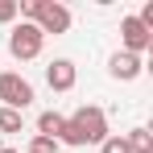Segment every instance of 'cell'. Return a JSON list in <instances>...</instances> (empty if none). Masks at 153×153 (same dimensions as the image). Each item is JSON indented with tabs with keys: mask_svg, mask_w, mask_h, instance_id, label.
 <instances>
[{
	"mask_svg": "<svg viewBox=\"0 0 153 153\" xmlns=\"http://www.w3.org/2000/svg\"><path fill=\"white\" fill-rule=\"evenodd\" d=\"M71 124L79 128V137L87 141V145H103L112 132H108V116H103V108H95V103H83L75 116H71Z\"/></svg>",
	"mask_w": 153,
	"mask_h": 153,
	"instance_id": "cell-1",
	"label": "cell"
},
{
	"mask_svg": "<svg viewBox=\"0 0 153 153\" xmlns=\"http://www.w3.org/2000/svg\"><path fill=\"white\" fill-rule=\"evenodd\" d=\"M42 46H46V37H42V29H37V25H29V21L13 25V33H8V54H13L17 62L37 58V54H42Z\"/></svg>",
	"mask_w": 153,
	"mask_h": 153,
	"instance_id": "cell-2",
	"label": "cell"
},
{
	"mask_svg": "<svg viewBox=\"0 0 153 153\" xmlns=\"http://www.w3.org/2000/svg\"><path fill=\"white\" fill-rule=\"evenodd\" d=\"M0 103L13 108V112H25L29 103H33V83L21 79L17 71H4L0 75Z\"/></svg>",
	"mask_w": 153,
	"mask_h": 153,
	"instance_id": "cell-3",
	"label": "cell"
},
{
	"mask_svg": "<svg viewBox=\"0 0 153 153\" xmlns=\"http://www.w3.org/2000/svg\"><path fill=\"white\" fill-rule=\"evenodd\" d=\"M33 25L42 29V37H46V33H66V29H71V8L58 4V0H37Z\"/></svg>",
	"mask_w": 153,
	"mask_h": 153,
	"instance_id": "cell-4",
	"label": "cell"
},
{
	"mask_svg": "<svg viewBox=\"0 0 153 153\" xmlns=\"http://www.w3.org/2000/svg\"><path fill=\"white\" fill-rule=\"evenodd\" d=\"M120 42H124V50H128V54H137V58H141V54L153 46V33L141 25L137 17H124V21H120Z\"/></svg>",
	"mask_w": 153,
	"mask_h": 153,
	"instance_id": "cell-5",
	"label": "cell"
},
{
	"mask_svg": "<svg viewBox=\"0 0 153 153\" xmlns=\"http://www.w3.org/2000/svg\"><path fill=\"white\" fill-rule=\"evenodd\" d=\"M141 71H145V62H141L137 54H128V50H116L112 58H108V75H112V79H120V83L141 79Z\"/></svg>",
	"mask_w": 153,
	"mask_h": 153,
	"instance_id": "cell-6",
	"label": "cell"
},
{
	"mask_svg": "<svg viewBox=\"0 0 153 153\" xmlns=\"http://www.w3.org/2000/svg\"><path fill=\"white\" fill-rule=\"evenodd\" d=\"M46 83H50V91H71L79 83V71L71 58H54L50 66H46Z\"/></svg>",
	"mask_w": 153,
	"mask_h": 153,
	"instance_id": "cell-7",
	"label": "cell"
},
{
	"mask_svg": "<svg viewBox=\"0 0 153 153\" xmlns=\"http://www.w3.org/2000/svg\"><path fill=\"white\" fill-rule=\"evenodd\" d=\"M62 124H66V116H58V112H42V116H37V137H50V141H58Z\"/></svg>",
	"mask_w": 153,
	"mask_h": 153,
	"instance_id": "cell-8",
	"label": "cell"
},
{
	"mask_svg": "<svg viewBox=\"0 0 153 153\" xmlns=\"http://www.w3.org/2000/svg\"><path fill=\"white\" fill-rule=\"evenodd\" d=\"M124 141H128V153H153V132L149 128H132Z\"/></svg>",
	"mask_w": 153,
	"mask_h": 153,
	"instance_id": "cell-9",
	"label": "cell"
},
{
	"mask_svg": "<svg viewBox=\"0 0 153 153\" xmlns=\"http://www.w3.org/2000/svg\"><path fill=\"white\" fill-rule=\"evenodd\" d=\"M25 128V116L13 112V108H0V132H21Z\"/></svg>",
	"mask_w": 153,
	"mask_h": 153,
	"instance_id": "cell-10",
	"label": "cell"
},
{
	"mask_svg": "<svg viewBox=\"0 0 153 153\" xmlns=\"http://www.w3.org/2000/svg\"><path fill=\"white\" fill-rule=\"evenodd\" d=\"M29 153H58V141H50V137H33V141H29Z\"/></svg>",
	"mask_w": 153,
	"mask_h": 153,
	"instance_id": "cell-11",
	"label": "cell"
},
{
	"mask_svg": "<svg viewBox=\"0 0 153 153\" xmlns=\"http://www.w3.org/2000/svg\"><path fill=\"white\" fill-rule=\"evenodd\" d=\"M100 153H128V141L124 137H108V141L100 145Z\"/></svg>",
	"mask_w": 153,
	"mask_h": 153,
	"instance_id": "cell-12",
	"label": "cell"
},
{
	"mask_svg": "<svg viewBox=\"0 0 153 153\" xmlns=\"http://www.w3.org/2000/svg\"><path fill=\"white\" fill-rule=\"evenodd\" d=\"M17 17V0H0V21H13Z\"/></svg>",
	"mask_w": 153,
	"mask_h": 153,
	"instance_id": "cell-13",
	"label": "cell"
},
{
	"mask_svg": "<svg viewBox=\"0 0 153 153\" xmlns=\"http://www.w3.org/2000/svg\"><path fill=\"white\" fill-rule=\"evenodd\" d=\"M0 153H17V149H0Z\"/></svg>",
	"mask_w": 153,
	"mask_h": 153,
	"instance_id": "cell-14",
	"label": "cell"
}]
</instances>
